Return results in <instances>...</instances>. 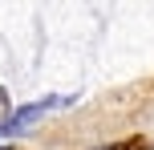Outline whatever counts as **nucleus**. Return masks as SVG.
Listing matches in <instances>:
<instances>
[{
    "label": "nucleus",
    "mask_w": 154,
    "mask_h": 150,
    "mask_svg": "<svg viewBox=\"0 0 154 150\" xmlns=\"http://www.w3.org/2000/svg\"><path fill=\"white\" fill-rule=\"evenodd\" d=\"M4 110H8V93L0 89V118H4Z\"/></svg>",
    "instance_id": "obj_1"
}]
</instances>
